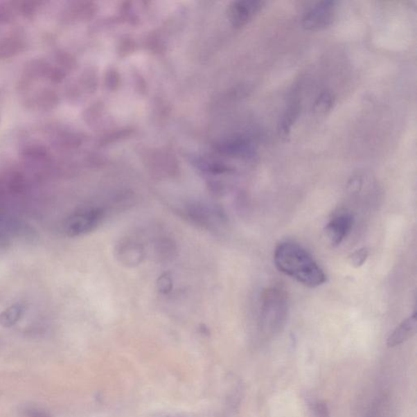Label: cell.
<instances>
[{
    "instance_id": "cell-8",
    "label": "cell",
    "mask_w": 417,
    "mask_h": 417,
    "mask_svg": "<svg viewBox=\"0 0 417 417\" xmlns=\"http://www.w3.org/2000/svg\"><path fill=\"white\" fill-rule=\"evenodd\" d=\"M118 258L127 265L135 266L141 263L143 258V249L140 245L132 240H123L117 250Z\"/></svg>"
},
{
    "instance_id": "cell-3",
    "label": "cell",
    "mask_w": 417,
    "mask_h": 417,
    "mask_svg": "<svg viewBox=\"0 0 417 417\" xmlns=\"http://www.w3.org/2000/svg\"><path fill=\"white\" fill-rule=\"evenodd\" d=\"M103 217L104 211L100 207H82L60 221L59 228L68 238H78L96 230Z\"/></svg>"
},
{
    "instance_id": "cell-6",
    "label": "cell",
    "mask_w": 417,
    "mask_h": 417,
    "mask_svg": "<svg viewBox=\"0 0 417 417\" xmlns=\"http://www.w3.org/2000/svg\"><path fill=\"white\" fill-rule=\"evenodd\" d=\"M264 3L254 0H244L233 3L229 9V17L235 27L247 25L252 18L260 12Z\"/></svg>"
},
{
    "instance_id": "cell-13",
    "label": "cell",
    "mask_w": 417,
    "mask_h": 417,
    "mask_svg": "<svg viewBox=\"0 0 417 417\" xmlns=\"http://www.w3.org/2000/svg\"><path fill=\"white\" fill-rule=\"evenodd\" d=\"M362 178L360 176H355L349 183L351 191L353 193L358 192L361 187H362Z\"/></svg>"
},
{
    "instance_id": "cell-15",
    "label": "cell",
    "mask_w": 417,
    "mask_h": 417,
    "mask_svg": "<svg viewBox=\"0 0 417 417\" xmlns=\"http://www.w3.org/2000/svg\"><path fill=\"white\" fill-rule=\"evenodd\" d=\"M156 417H182L179 415L160 414Z\"/></svg>"
},
{
    "instance_id": "cell-5",
    "label": "cell",
    "mask_w": 417,
    "mask_h": 417,
    "mask_svg": "<svg viewBox=\"0 0 417 417\" xmlns=\"http://www.w3.org/2000/svg\"><path fill=\"white\" fill-rule=\"evenodd\" d=\"M354 225V216L349 212L341 213L326 225V235L332 247H337L349 236Z\"/></svg>"
},
{
    "instance_id": "cell-14",
    "label": "cell",
    "mask_w": 417,
    "mask_h": 417,
    "mask_svg": "<svg viewBox=\"0 0 417 417\" xmlns=\"http://www.w3.org/2000/svg\"><path fill=\"white\" fill-rule=\"evenodd\" d=\"M316 411L317 417H328V412L326 405H318Z\"/></svg>"
},
{
    "instance_id": "cell-10",
    "label": "cell",
    "mask_w": 417,
    "mask_h": 417,
    "mask_svg": "<svg viewBox=\"0 0 417 417\" xmlns=\"http://www.w3.org/2000/svg\"><path fill=\"white\" fill-rule=\"evenodd\" d=\"M299 112V108L296 105L292 106L288 111H286L279 127V134L281 138H286L290 135L291 127L293 126L296 118H298Z\"/></svg>"
},
{
    "instance_id": "cell-7",
    "label": "cell",
    "mask_w": 417,
    "mask_h": 417,
    "mask_svg": "<svg viewBox=\"0 0 417 417\" xmlns=\"http://www.w3.org/2000/svg\"><path fill=\"white\" fill-rule=\"evenodd\" d=\"M417 314L415 312L411 317L402 321L387 339L389 347L400 346L416 335L417 330Z\"/></svg>"
},
{
    "instance_id": "cell-12",
    "label": "cell",
    "mask_w": 417,
    "mask_h": 417,
    "mask_svg": "<svg viewBox=\"0 0 417 417\" xmlns=\"http://www.w3.org/2000/svg\"><path fill=\"white\" fill-rule=\"evenodd\" d=\"M172 287L173 281L170 273H164V274H162L159 276V279H157V288L161 294H169L171 290H172Z\"/></svg>"
},
{
    "instance_id": "cell-11",
    "label": "cell",
    "mask_w": 417,
    "mask_h": 417,
    "mask_svg": "<svg viewBox=\"0 0 417 417\" xmlns=\"http://www.w3.org/2000/svg\"><path fill=\"white\" fill-rule=\"evenodd\" d=\"M369 257V249L368 248H360L355 250L349 256V260L352 266L359 268L364 265Z\"/></svg>"
},
{
    "instance_id": "cell-2",
    "label": "cell",
    "mask_w": 417,
    "mask_h": 417,
    "mask_svg": "<svg viewBox=\"0 0 417 417\" xmlns=\"http://www.w3.org/2000/svg\"><path fill=\"white\" fill-rule=\"evenodd\" d=\"M289 314V301L285 291L272 287L261 296L260 323L267 335H276L285 327Z\"/></svg>"
},
{
    "instance_id": "cell-9",
    "label": "cell",
    "mask_w": 417,
    "mask_h": 417,
    "mask_svg": "<svg viewBox=\"0 0 417 417\" xmlns=\"http://www.w3.org/2000/svg\"><path fill=\"white\" fill-rule=\"evenodd\" d=\"M335 99L330 91H323L318 97L313 106L314 113L317 115H326L332 109Z\"/></svg>"
},
{
    "instance_id": "cell-1",
    "label": "cell",
    "mask_w": 417,
    "mask_h": 417,
    "mask_svg": "<svg viewBox=\"0 0 417 417\" xmlns=\"http://www.w3.org/2000/svg\"><path fill=\"white\" fill-rule=\"evenodd\" d=\"M274 263L278 270L309 288H317L327 281L322 268L299 244L285 242L278 245Z\"/></svg>"
},
{
    "instance_id": "cell-4",
    "label": "cell",
    "mask_w": 417,
    "mask_h": 417,
    "mask_svg": "<svg viewBox=\"0 0 417 417\" xmlns=\"http://www.w3.org/2000/svg\"><path fill=\"white\" fill-rule=\"evenodd\" d=\"M336 3L321 1L310 8L303 18V26L308 30L323 29L332 24L335 16Z\"/></svg>"
}]
</instances>
